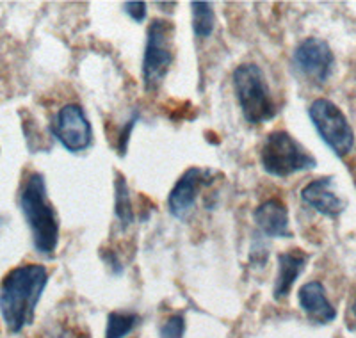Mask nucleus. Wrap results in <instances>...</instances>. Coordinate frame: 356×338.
I'll use <instances>...</instances> for the list:
<instances>
[{
    "mask_svg": "<svg viewBox=\"0 0 356 338\" xmlns=\"http://www.w3.org/2000/svg\"><path fill=\"white\" fill-rule=\"evenodd\" d=\"M49 285V271L41 264H22L0 282V317L9 333H20L34 322L36 308Z\"/></svg>",
    "mask_w": 356,
    "mask_h": 338,
    "instance_id": "f257e3e1",
    "label": "nucleus"
},
{
    "mask_svg": "<svg viewBox=\"0 0 356 338\" xmlns=\"http://www.w3.org/2000/svg\"><path fill=\"white\" fill-rule=\"evenodd\" d=\"M18 205L31 232L34 250L41 257L52 258L59 246L61 225H59L56 209L50 202L43 175L38 171L27 175L22 184Z\"/></svg>",
    "mask_w": 356,
    "mask_h": 338,
    "instance_id": "f03ea898",
    "label": "nucleus"
},
{
    "mask_svg": "<svg viewBox=\"0 0 356 338\" xmlns=\"http://www.w3.org/2000/svg\"><path fill=\"white\" fill-rule=\"evenodd\" d=\"M234 91L239 102L241 113L250 125H262L276 116L275 98L262 68L255 63H243L232 75Z\"/></svg>",
    "mask_w": 356,
    "mask_h": 338,
    "instance_id": "7ed1b4c3",
    "label": "nucleus"
},
{
    "mask_svg": "<svg viewBox=\"0 0 356 338\" xmlns=\"http://www.w3.org/2000/svg\"><path fill=\"white\" fill-rule=\"evenodd\" d=\"M260 166L269 177L289 178L317 168V159L287 130H273L260 148Z\"/></svg>",
    "mask_w": 356,
    "mask_h": 338,
    "instance_id": "20e7f679",
    "label": "nucleus"
},
{
    "mask_svg": "<svg viewBox=\"0 0 356 338\" xmlns=\"http://www.w3.org/2000/svg\"><path fill=\"white\" fill-rule=\"evenodd\" d=\"M175 61V25L164 18H155L146 29L141 77L145 91L155 93L166 79Z\"/></svg>",
    "mask_w": 356,
    "mask_h": 338,
    "instance_id": "39448f33",
    "label": "nucleus"
},
{
    "mask_svg": "<svg viewBox=\"0 0 356 338\" xmlns=\"http://www.w3.org/2000/svg\"><path fill=\"white\" fill-rule=\"evenodd\" d=\"M308 116L324 145L339 159L348 157L355 148V132L339 105L328 98H317L308 107Z\"/></svg>",
    "mask_w": 356,
    "mask_h": 338,
    "instance_id": "423d86ee",
    "label": "nucleus"
},
{
    "mask_svg": "<svg viewBox=\"0 0 356 338\" xmlns=\"http://www.w3.org/2000/svg\"><path fill=\"white\" fill-rule=\"evenodd\" d=\"M50 132L70 153H81L93 143V127L79 104H66L54 118Z\"/></svg>",
    "mask_w": 356,
    "mask_h": 338,
    "instance_id": "0eeeda50",
    "label": "nucleus"
},
{
    "mask_svg": "<svg viewBox=\"0 0 356 338\" xmlns=\"http://www.w3.org/2000/svg\"><path fill=\"white\" fill-rule=\"evenodd\" d=\"M292 65L312 84H326L332 77L335 56L332 47L321 38H305L292 52Z\"/></svg>",
    "mask_w": 356,
    "mask_h": 338,
    "instance_id": "6e6552de",
    "label": "nucleus"
},
{
    "mask_svg": "<svg viewBox=\"0 0 356 338\" xmlns=\"http://www.w3.org/2000/svg\"><path fill=\"white\" fill-rule=\"evenodd\" d=\"M218 180V171L207 168H189L177 180L168 196V209L177 219H187L195 210L202 191Z\"/></svg>",
    "mask_w": 356,
    "mask_h": 338,
    "instance_id": "1a4fd4ad",
    "label": "nucleus"
},
{
    "mask_svg": "<svg viewBox=\"0 0 356 338\" xmlns=\"http://www.w3.org/2000/svg\"><path fill=\"white\" fill-rule=\"evenodd\" d=\"M301 202L332 219H337L346 210V202L333 189V177H321L308 182L301 189Z\"/></svg>",
    "mask_w": 356,
    "mask_h": 338,
    "instance_id": "9d476101",
    "label": "nucleus"
},
{
    "mask_svg": "<svg viewBox=\"0 0 356 338\" xmlns=\"http://www.w3.org/2000/svg\"><path fill=\"white\" fill-rule=\"evenodd\" d=\"M259 234L269 239H291V216L289 209L278 198H269L253 212Z\"/></svg>",
    "mask_w": 356,
    "mask_h": 338,
    "instance_id": "9b49d317",
    "label": "nucleus"
},
{
    "mask_svg": "<svg viewBox=\"0 0 356 338\" xmlns=\"http://www.w3.org/2000/svg\"><path fill=\"white\" fill-rule=\"evenodd\" d=\"M298 301H300L301 310L316 324H330L337 319L335 306L330 303L323 283L317 282V280L305 283L301 287L300 292H298Z\"/></svg>",
    "mask_w": 356,
    "mask_h": 338,
    "instance_id": "f8f14e48",
    "label": "nucleus"
},
{
    "mask_svg": "<svg viewBox=\"0 0 356 338\" xmlns=\"http://www.w3.org/2000/svg\"><path fill=\"white\" fill-rule=\"evenodd\" d=\"M307 262L308 255L300 250L285 251V253L278 255V274H276L275 285H273V298L276 301L285 299L291 294L292 287L303 274Z\"/></svg>",
    "mask_w": 356,
    "mask_h": 338,
    "instance_id": "ddd939ff",
    "label": "nucleus"
},
{
    "mask_svg": "<svg viewBox=\"0 0 356 338\" xmlns=\"http://www.w3.org/2000/svg\"><path fill=\"white\" fill-rule=\"evenodd\" d=\"M114 216H116L118 223L123 230L134 225V209H132V194H130V187L127 184L125 177L122 173H118L114 177Z\"/></svg>",
    "mask_w": 356,
    "mask_h": 338,
    "instance_id": "4468645a",
    "label": "nucleus"
},
{
    "mask_svg": "<svg viewBox=\"0 0 356 338\" xmlns=\"http://www.w3.org/2000/svg\"><path fill=\"white\" fill-rule=\"evenodd\" d=\"M191 24L193 33L200 40L211 38L216 29V11L211 2L205 0H193L191 2Z\"/></svg>",
    "mask_w": 356,
    "mask_h": 338,
    "instance_id": "2eb2a0df",
    "label": "nucleus"
},
{
    "mask_svg": "<svg viewBox=\"0 0 356 338\" xmlns=\"http://www.w3.org/2000/svg\"><path fill=\"white\" fill-rule=\"evenodd\" d=\"M141 317L134 312H111L107 315V326L104 338H125L132 333Z\"/></svg>",
    "mask_w": 356,
    "mask_h": 338,
    "instance_id": "dca6fc26",
    "label": "nucleus"
},
{
    "mask_svg": "<svg viewBox=\"0 0 356 338\" xmlns=\"http://www.w3.org/2000/svg\"><path fill=\"white\" fill-rule=\"evenodd\" d=\"M139 121V111H134L130 114L129 120L123 123V127L120 129L116 137V153L120 157H125L127 150H129V143H130V136H132V130L136 129V123Z\"/></svg>",
    "mask_w": 356,
    "mask_h": 338,
    "instance_id": "f3484780",
    "label": "nucleus"
},
{
    "mask_svg": "<svg viewBox=\"0 0 356 338\" xmlns=\"http://www.w3.org/2000/svg\"><path fill=\"white\" fill-rule=\"evenodd\" d=\"M184 335H186V317L182 314L168 317L159 330L161 338H184Z\"/></svg>",
    "mask_w": 356,
    "mask_h": 338,
    "instance_id": "a211bd4d",
    "label": "nucleus"
},
{
    "mask_svg": "<svg viewBox=\"0 0 356 338\" xmlns=\"http://www.w3.org/2000/svg\"><path fill=\"white\" fill-rule=\"evenodd\" d=\"M267 258H269V246L264 242V235H257L251 242L250 248V262L255 264L257 267H264L267 262Z\"/></svg>",
    "mask_w": 356,
    "mask_h": 338,
    "instance_id": "6ab92c4d",
    "label": "nucleus"
},
{
    "mask_svg": "<svg viewBox=\"0 0 356 338\" xmlns=\"http://www.w3.org/2000/svg\"><path fill=\"white\" fill-rule=\"evenodd\" d=\"M123 11H125L136 24H143V22L146 20V15H148V6H146V2L132 0V2H125V4H123Z\"/></svg>",
    "mask_w": 356,
    "mask_h": 338,
    "instance_id": "aec40b11",
    "label": "nucleus"
},
{
    "mask_svg": "<svg viewBox=\"0 0 356 338\" xmlns=\"http://www.w3.org/2000/svg\"><path fill=\"white\" fill-rule=\"evenodd\" d=\"M100 258H102V262L106 264L107 269H109L111 273L114 274V276H122L123 266H122V262H120L118 255L114 253L113 250H102L100 251Z\"/></svg>",
    "mask_w": 356,
    "mask_h": 338,
    "instance_id": "412c9836",
    "label": "nucleus"
},
{
    "mask_svg": "<svg viewBox=\"0 0 356 338\" xmlns=\"http://www.w3.org/2000/svg\"><path fill=\"white\" fill-rule=\"evenodd\" d=\"M349 317L356 324V299H353V303L349 305Z\"/></svg>",
    "mask_w": 356,
    "mask_h": 338,
    "instance_id": "4be33fe9",
    "label": "nucleus"
},
{
    "mask_svg": "<svg viewBox=\"0 0 356 338\" xmlns=\"http://www.w3.org/2000/svg\"><path fill=\"white\" fill-rule=\"evenodd\" d=\"M4 221H6V218L2 216V214H0V230H2V226H4Z\"/></svg>",
    "mask_w": 356,
    "mask_h": 338,
    "instance_id": "5701e85b",
    "label": "nucleus"
}]
</instances>
